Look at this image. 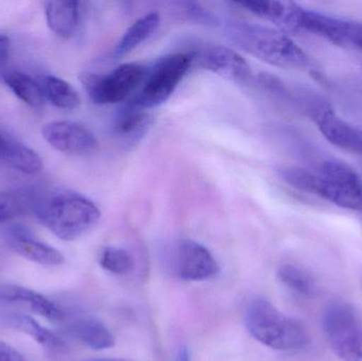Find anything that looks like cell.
Wrapping results in <instances>:
<instances>
[{"label": "cell", "mask_w": 362, "mask_h": 361, "mask_svg": "<svg viewBox=\"0 0 362 361\" xmlns=\"http://www.w3.org/2000/svg\"><path fill=\"white\" fill-rule=\"evenodd\" d=\"M0 361H27L8 343L0 341Z\"/></svg>", "instance_id": "83f0119b"}, {"label": "cell", "mask_w": 362, "mask_h": 361, "mask_svg": "<svg viewBox=\"0 0 362 361\" xmlns=\"http://www.w3.org/2000/svg\"><path fill=\"white\" fill-rule=\"evenodd\" d=\"M199 65L226 80L244 84L252 80V71L246 59L225 46H211L199 54Z\"/></svg>", "instance_id": "30bf717a"}, {"label": "cell", "mask_w": 362, "mask_h": 361, "mask_svg": "<svg viewBox=\"0 0 362 361\" xmlns=\"http://www.w3.org/2000/svg\"><path fill=\"white\" fill-rule=\"evenodd\" d=\"M160 25V15L157 12H151L144 15L135 21L127 30L118 44L115 47L112 55L122 57L148 40Z\"/></svg>", "instance_id": "e0dca14e"}, {"label": "cell", "mask_w": 362, "mask_h": 361, "mask_svg": "<svg viewBox=\"0 0 362 361\" xmlns=\"http://www.w3.org/2000/svg\"><path fill=\"white\" fill-rule=\"evenodd\" d=\"M11 328L27 334L33 338L38 345L52 351H63L66 349L65 343L48 329L40 326L33 318L19 314H12L6 317Z\"/></svg>", "instance_id": "ac0fdd59"}, {"label": "cell", "mask_w": 362, "mask_h": 361, "mask_svg": "<svg viewBox=\"0 0 362 361\" xmlns=\"http://www.w3.org/2000/svg\"><path fill=\"white\" fill-rule=\"evenodd\" d=\"M45 97L53 105L62 110H76L80 106L81 97L72 85L55 76H45L40 82Z\"/></svg>", "instance_id": "ffe728a7"}, {"label": "cell", "mask_w": 362, "mask_h": 361, "mask_svg": "<svg viewBox=\"0 0 362 361\" xmlns=\"http://www.w3.org/2000/svg\"><path fill=\"white\" fill-rule=\"evenodd\" d=\"M259 82L264 88L272 91V93H278V95H283V93H286V89H285L282 81L276 78V76H272V74H259Z\"/></svg>", "instance_id": "4316f807"}, {"label": "cell", "mask_w": 362, "mask_h": 361, "mask_svg": "<svg viewBox=\"0 0 362 361\" xmlns=\"http://www.w3.org/2000/svg\"><path fill=\"white\" fill-rule=\"evenodd\" d=\"M23 211V203L10 193L0 191V223H6L21 215Z\"/></svg>", "instance_id": "d4e9b609"}, {"label": "cell", "mask_w": 362, "mask_h": 361, "mask_svg": "<svg viewBox=\"0 0 362 361\" xmlns=\"http://www.w3.org/2000/svg\"><path fill=\"white\" fill-rule=\"evenodd\" d=\"M322 326L329 345L342 360L362 361V324L349 303H331L323 313Z\"/></svg>", "instance_id": "8992f818"}, {"label": "cell", "mask_w": 362, "mask_h": 361, "mask_svg": "<svg viewBox=\"0 0 362 361\" xmlns=\"http://www.w3.org/2000/svg\"><path fill=\"white\" fill-rule=\"evenodd\" d=\"M174 361H191V354L187 347H181L176 353Z\"/></svg>", "instance_id": "4dcf8cb0"}, {"label": "cell", "mask_w": 362, "mask_h": 361, "mask_svg": "<svg viewBox=\"0 0 362 361\" xmlns=\"http://www.w3.org/2000/svg\"><path fill=\"white\" fill-rule=\"evenodd\" d=\"M148 69L139 63H127L107 73L85 70L80 80L90 99L100 105H110L125 101L141 87Z\"/></svg>", "instance_id": "5b68a950"}, {"label": "cell", "mask_w": 362, "mask_h": 361, "mask_svg": "<svg viewBox=\"0 0 362 361\" xmlns=\"http://www.w3.org/2000/svg\"><path fill=\"white\" fill-rule=\"evenodd\" d=\"M33 211L55 237L67 242L86 235L101 218V211L88 197L64 189L40 195L34 201Z\"/></svg>", "instance_id": "6da1fadb"}, {"label": "cell", "mask_w": 362, "mask_h": 361, "mask_svg": "<svg viewBox=\"0 0 362 361\" xmlns=\"http://www.w3.org/2000/svg\"><path fill=\"white\" fill-rule=\"evenodd\" d=\"M336 45L362 50V23L340 18L336 35Z\"/></svg>", "instance_id": "cb8c5ba5"}, {"label": "cell", "mask_w": 362, "mask_h": 361, "mask_svg": "<svg viewBox=\"0 0 362 361\" xmlns=\"http://www.w3.org/2000/svg\"><path fill=\"white\" fill-rule=\"evenodd\" d=\"M0 163L28 175L42 171V159L35 150L0 129Z\"/></svg>", "instance_id": "5bb4252c"}, {"label": "cell", "mask_w": 362, "mask_h": 361, "mask_svg": "<svg viewBox=\"0 0 362 361\" xmlns=\"http://www.w3.org/2000/svg\"><path fill=\"white\" fill-rule=\"evenodd\" d=\"M170 268L183 281L199 282L214 277L219 271L214 256L202 244L183 239L175 246Z\"/></svg>", "instance_id": "ba28073f"}, {"label": "cell", "mask_w": 362, "mask_h": 361, "mask_svg": "<svg viewBox=\"0 0 362 361\" xmlns=\"http://www.w3.org/2000/svg\"><path fill=\"white\" fill-rule=\"evenodd\" d=\"M8 243L17 254L31 262L44 266H59L65 262L62 252L38 241L23 228L13 229L8 235Z\"/></svg>", "instance_id": "7c38bea8"}, {"label": "cell", "mask_w": 362, "mask_h": 361, "mask_svg": "<svg viewBox=\"0 0 362 361\" xmlns=\"http://www.w3.org/2000/svg\"><path fill=\"white\" fill-rule=\"evenodd\" d=\"M85 361H129L122 358H95V360H87Z\"/></svg>", "instance_id": "1f68e13d"}, {"label": "cell", "mask_w": 362, "mask_h": 361, "mask_svg": "<svg viewBox=\"0 0 362 361\" xmlns=\"http://www.w3.org/2000/svg\"><path fill=\"white\" fill-rule=\"evenodd\" d=\"M42 135L49 146L62 153L89 155L99 148L95 134L78 122L53 121L42 126Z\"/></svg>", "instance_id": "9c48e42d"}, {"label": "cell", "mask_w": 362, "mask_h": 361, "mask_svg": "<svg viewBox=\"0 0 362 361\" xmlns=\"http://www.w3.org/2000/svg\"><path fill=\"white\" fill-rule=\"evenodd\" d=\"M49 28L62 38L74 36L80 20V4L71 0H57L44 4Z\"/></svg>", "instance_id": "2e32d148"}, {"label": "cell", "mask_w": 362, "mask_h": 361, "mask_svg": "<svg viewBox=\"0 0 362 361\" xmlns=\"http://www.w3.org/2000/svg\"><path fill=\"white\" fill-rule=\"evenodd\" d=\"M6 86L15 95L30 107L40 110L44 107L46 97L40 83L21 71H11L4 76Z\"/></svg>", "instance_id": "d6986e66"}, {"label": "cell", "mask_w": 362, "mask_h": 361, "mask_svg": "<svg viewBox=\"0 0 362 361\" xmlns=\"http://www.w3.org/2000/svg\"><path fill=\"white\" fill-rule=\"evenodd\" d=\"M67 330L72 337L93 350H107L115 345L114 335L97 318L74 316L66 318Z\"/></svg>", "instance_id": "9a60e30c"}, {"label": "cell", "mask_w": 362, "mask_h": 361, "mask_svg": "<svg viewBox=\"0 0 362 361\" xmlns=\"http://www.w3.org/2000/svg\"><path fill=\"white\" fill-rule=\"evenodd\" d=\"M187 13L191 18L195 19L196 21L199 23H206V25H212L215 23L214 18L210 13L204 10V8L199 6V4L196 2H187Z\"/></svg>", "instance_id": "484cf974"}, {"label": "cell", "mask_w": 362, "mask_h": 361, "mask_svg": "<svg viewBox=\"0 0 362 361\" xmlns=\"http://www.w3.org/2000/svg\"><path fill=\"white\" fill-rule=\"evenodd\" d=\"M99 264L105 271L118 276L129 275L135 267V263L131 254L127 250L114 247V246H110L102 250Z\"/></svg>", "instance_id": "603a6c76"}, {"label": "cell", "mask_w": 362, "mask_h": 361, "mask_svg": "<svg viewBox=\"0 0 362 361\" xmlns=\"http://www.w3.org/2000/svg\"><path fill=\"white\" fill-rule=\"evenodd\" d=\"M10 53V40L4 34L0 33V65L4 64Z\"/></svg>", "instance_id": "f546056e"}, {"label": "cell", "mask_w": 362, "mask_h": 361, "mask_svg": "<svg viewBox=\"0 0 362 361\" xmlns=\"http://www.w3.org/2000/svg\"><path fill=\"white\" fill-rule=\"evenodd\" d=\"M227 35L238 48L269 65L285 69H305L312 65L303 49L280 30L236 23L228 27Z\"/></svg>", "instance_id": "7a4b0ae2"}, {"label": "cell", "mask_w": 362, "mask_h": 361, "mask_svg": "<svg viewBox=\"0 0 362 361\" xmlns=\"http://www.w3.org/2000/svg\"><path fill=\"white\" fill-rule=\"evenodd\" d=\"M278 277L284 285L301 296H313L316 290L314 278L297 265H283L279 268Z\"/></svg>", "instance_id": "7402d4cb"}, {"label": "cell", "mask_w": 362, "mask_h": 361, "mask_svg": "<svg viewBox=\"0 0 362 361\" xmlns=\"http://www.w3.org/2000/svg\"><path fill=\"white\" fill-rule=\"evenodd\" d=\"M336 206L362 212V179L354 169L339 160H327L317 174L314 194Z\"/></svg>", "instance_id": "52a82bcc"}, {"label": "cell", "mask_w": 362, "mask_h": 361, "mask_svg": "<svg viewBox=\"0 0 362 361\" xmlns=\"http://www.w3.org/2000/svg\"><path fill=\"white\" fill-rule=\"evenodd\" d=\"M238 6L274 23L283 33H302L300 27L302 6L291 1H242Z\"/></svg>", "instance_id": "8fae6325"}, {"label": "cell", "mask_w": 362, "mask_h": 361, "mask_svg": "<svg viewBox=\"0 0 362 361\" xmlns=\"http://www.w3.org/2000/svg\"><path fill=\"white\" fill-rule=\"evenodd\" d=\"M349 152L355 153V154L361 155L362 156V129H358V127L355 129L354 137H353Z\"/></svg>", "instance_id": "f1b7e54d"}, {"label": "cell", "mask_w": 362, "mask_h": 361, "mask_svg": "<svg viewBox=\"0 0 362 361\" xmlns=\"http://www.w3.org/2000/svg\"><path fill=\"white\" fill-rule=\"evenodd\" d=\"M245 321L251 336L270 349L300 351L310 345V336L303 326L281 313L266 299H255L249 304Z\"/></svg>", "instance_id": "3957f363"}, {"label": "cell", "mask_w": 362, "mask_h": 361, "mask_svg": "<svg viewBox=\"0 0 362 361\" xmlns=\"http://www.w3.org/2000/svg\"><path fill=\"white\" fill-rule=\"evenodd\" d=\"M0 301L27 305L33 313L50 321H64L66 314L53 301L40 292L19 285H0Z\"/></svg>", "instance_id": "4fadbf2b"}, {"label": "cell", "mask_w": 362, "mask_h": 361, "mask_svg": "<svg viewBox=\"0 0 362 361\" xmlns=\"http://www.w3.org/2000/svg\"><path fill=\"white\" fill-rule=\"evenodd\" d=\"M194 59L195 55L185 52L174 53L158 59L148 69L141 89L131 102L132 105L144 110L163 105L173 95Z\"/></svg>", "instance_id": "277c9868"}, {"label": "cell", "mask_w": 362, "mask_h": 361, "mask_svg": "<svg viewBox=\"0 0 362 361\" xmlns=\"http://www.w3.org/2000/svg\"><path fill=\"white\" fill-rule=\"evenodd\" d=\"M152 122L150 114L141 108L129 104L117 118L115 131L120 137L134 139L144 135Z\"/></svg>", "instance_id": "44dd1931"}]
</instances>
